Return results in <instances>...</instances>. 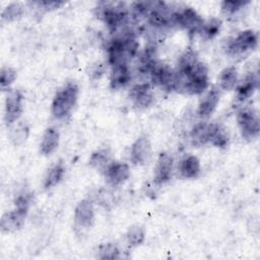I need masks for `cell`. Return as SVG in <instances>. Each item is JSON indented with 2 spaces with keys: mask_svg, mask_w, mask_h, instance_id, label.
<instances>
[{
  "mask_svg": "<svg viewBox=\"0 0 260 260\" xmlns=\"http://www.w3.org/2000/svg\"><path fill=\"white\" fill-rule=\"evenodd\" d=\"M139 44L132 34L114 38L107 47L109 63L114 66L127 63L138 54Z\"/></svg>",
  "mask_w": 260,
  "mask_h": 260,
  "instance_id": "6da1fadb",
  "label": "cell"
},
{
  "mask_svg": "<svg viewBox=\"0 0 260 260\" xmlns=\"http://www.w3.org/2000/svg\"><path fill=\"white\" fill-rule=\"evenodd\" d=\"M177 76V75H176ZM208 87V68L205 63L198 61L193 69L182 78H177L176 90L187 94H201Z\"/></svg>",
  "mask_w": 260,
  "mask_h": 260,
  "instance_id": "7a4b0ae2",
  "label": "cell"
},
{
  "mask_svg": "<svg viewBox=\"0 0 260 260\" xmlns=\"http://www.w3.org/2000/svg\"><path fill=\"white\" fill-rule=\"evenodd\" d=\"M79 93L78 84L75 81L66 82L58 89L53 98L51 113L56 119H63L73 110Z\"/></svg>",
  "mask_w": 260,
  "mask_h": 260,
  "instance_id": "3957f363",
  "label": "cell"
},
{
  "mask_svg": "<svg viewBox=\"0 0 260 260\" xmlns=\"http://www.w3.org/2000/svg\"><path fill=\"white\" fill-rule=\"evenodd\" d=\"M96 9L98 17L104 21L112 34L127 23L129 12L123 2H102Z\"/></svg>",
  "mask_w": 260,
  "mask_h": 260,
  "instance_id": "277c9868",
  "label": "cell"
},
{
  "mask_svg": "<svg viewBox=\"0 0 260 260\" xmlns=\"http://www.w3.org/2000/svg\"><path fill=\"white\" fill-rule=\"evenodd\" d=\"M258 46V34L253 29L240 31L236 37L228 40L225 45L226 53L232 57L247 55Z\"/></svg>",
  "mask_w": 260,
  "mask_h": 260,
  "instance_id": "5b68a950",
  "label": "cell"
},
{
  "mask_svg": "<svg viewBox=\"0 0 260 260\" xmlns=\"http://www.w3.org/2000/svg\"><path fill=\"white\" fill-rule=\"evenodd\" d=\"M237 122L242 137L254 141L260 134V120L257 112L250 107H244L237 113Z\"/></svg>",
  "mask_w": 260,
  "mask_h": 260,
  "instance_id": "8992f818",
  "label": "cell"
},
{
  "mask_svg": "<svg viewBox=\"0 0 260 260\" xmlns=\"http://www.w3.org/2000/svg\"><path fill=\"white\" fill-rule=\"evenodd\" d=\"M148 75L153 85L159 86L168 91L176 90V87H177L176 72L168 64L155 61Z\"/></svg>",
  "mask_w": 260,
  "mask_h": 260,
  "instance_id": "52a82bcc",
  "label": "cell"
},
{
  "mask_svg": "<svg viewBox=\"0 0 260 260\" xmlns=\"http://www.w3.org/2000/svg\"><path fill=\"white\" fill-rule=\"evenodd\" d=\"M204 21L201 15L192 7H183L175 10L173 13L174 25L187 29L191 35L200 32Z\"/></svg>",
  "mask_w": 260,
  "mask_h": 260,
  "instance_id": "ba28073f",
  "label": "cell"
},
{
  "mask_svg": "<svg viewBox=\"0 0 260 260\" xmlns=\"http://www.w3.org/2000/svg\"><path fill=\"white\" fill-rule=\"evenodd\" d=\"M24 96L19 89H10L7 92L4 103V122L10 127L16 123L23 112Z\"/></svg>",
  "mask_w": 260,
  "mask_h": 260,
  "instance_id": "9c48e42d",
  "label": "cell"
},
{
  "mask_svg": "<svg viewBox=\"0 0 260 260\" xmlns=\"http://www.w3.org/2000/svg\"><path fill=\"white\" fill-rule=\"evenodd\" d=\"M152 157V145L147 136L138 137L132 144L130 160L135 166L148 165Z\"/></svg>",
  "mask_w": 260,
  "mask_h": 260,
  "instance_id": "30bf717a",
  "label": "cell"
},
{
  "mask_svg": "<svg viewBox=\"0 0 260 260\" xmlns=\"http://www.w3.org/2000/svg\"><path fill=\"white\" fill-rule=\"evenodd\" d=\"M27 213H28L27 208L14 206L12 210L2 215L1 221H0L1 232L8 234V233H14L21 230L24 224Z\"/></svg>",
  "mask_w": 260,
  "mask_h": 260,
  "instance_id": "8fae6325",
  "label": "cell"
},
{
  "mask_svg": "<svg viewBox=\"0 0 260 260\" xmlns=\"http://www.w3.org/2000/svg\"><path fill=\"white\" fill-rule=\"evenodd\" d=\"M129 99L140 110L147 109L154 103V94L149 83L141 82L133 85L129 90Z\"/></svg>",
  "mask_w": 260,
  "mask_h": 260,
  "instance_id": "7c38bea8",
  "label": "cell"
},
{
  "mask_svg": "<svg viewBox=\"0 0 260 260\" xmlns=\"http://www.w3.org/2000/svg\"><path fill=\"white\" fill-rule=\"evenodd\" d=\"M94 221V207L89 199L79 201L74 209V222L80 230H88Z\"/></svg>",
  "mask_w": 260,
  "mask_h": 260,
  "instance_id": "4fadbf2b",
  "label": "cell"
},
{
  "mask_svg": "<svg viewBox=\"0 0 260 260\" xmlns=\"http://www.w3.org/2000/svg\"><path fill=\"white\" fill-rule=\"evenodd\" d=\"M219 101H220L219 87L213 85L206 91V93L199 101L198 108H197L198 117L201 119L209 118L216 110Z\"/></svg>",
  "mask_w": 260,
  "mask_h": 260,
  "instance_id": "5bb4252c",
  "label": "cell"
},
{
  "mask_svg": "<svg viewBox=\"0 0 260 260\" xmlns=\"http://www.w3.org/2000/svg\"><path fill=\"white\" fill-rule=\"evenodd\" d=\"M107 182L113 186L122 185L130 177V168L126 162L113 160L104 171Z\"/></svg>",
  "mask_w": 260,
  "mask_h": 260,
  "instance_id": "9a60e30c",
  "label": "cell"
},
{
  "mask_svg": "<svg viewBox=\"0 0 260 260\" xmlns=\"http://www.w3.org/2000/svg\"><path fill=\"white\" fill-rule=\"evenodd\" d=\"M173 164V157L169 153H159L153 172V181L156 185H162L171 180Z\"/></svg>",
  "mask_w": 260,
  "mask_h": 260,
  "instance_id": "2e32d148",
  "label": "cell"
},
{
  "mask_svg": "<svg viewBox=\"0 0 260 260\" xmlns=\"http://www.w3.org/2000/svg\"><path fill=\"white\" fill-rule=\"evenodd\" d=\"M259 85L258 75L255 72L248 73L236 86V100L238 103H244L250 99Z\"/></svg>",
  "mask_w": 260,
  "mask_h": 260,
  "instance_id": "e0dca14e",
  "label": "cell"
},
{
  "mask_svg": "<svg viewBox=\"0 0 260 260\" xmlns=\"http://www.w3.org/2000/svg\"><path fill=\"white\" fill-rule=\"evenodd\" d=\"M131 80V70L127 63L112 66L110 74V87L118 90L125 87Z\"/></svg>",
  "mask_w": 260,
  "mask_h": 260,
  "instance_id": "ac0fdd59",
  "label": "cell"
},
{
  "mask_svg": "<svg viewBox=\"0 0 260 260\" xmlns=\"http://www.w3.org/2000/svg\"><path fill=\"white\" fill-rule=\"evenodd\" d=\"M197 53L192 48H187L180 56L177 69L175 70L177 78L185 77L198 62Z\"/></svg>",
  "mask_w": 260,
  "mask_h": 260,
  "instance_id": "d6986e66",
  "label": "cell"
},
{
  "mask_svg": "<svg viewBox=\"0 0 260 260\" xmlns=\"http://www.w3.org/2000/svg\"><path fill=\"white\" fill-rule=\"evenodd\" d=\"M60 140V133L55 127H49L45 130L41 143H40V152L43 155L52 154L58 147Z\"/></svg>",
  "mask_w": 260,
  "mask_h": 260,
  "instance_id": "ffe728a7",
  "label": "cell"
},
{
  "mask_svg": "<svg viewBox=\"0 0 260 260\" xmlns=\"http://www.w3.org/2000/svg\"><path fill=\"white\" fill-rule=\"evenodd\" d=\"M208 143L218 148H225L229 144V135L225 129L217 123H209Z\"/></svg>",
  "mask_w": 260,
  "mask_h": 260,
  "instance_id": "44dd1931",
  "label": "cell"
},
{
  "mask_svg": "<svg viewBox=\"0 0 260 260\" xmlns=\"http://www.w3.org/2000/svg\"><path fill=\"white\" fill-rule=\"evenodd\" d=\"M180 174L185 179H195L199 176L201 171L200 161L195 155H187L185 156L179 167Z\"/></svg>",
  "mask_w": 260,
  "mask_h": 260,
  "instance_id": "7402d4cb",
  "label": "cell"
},
{
  "mask_svg": "<svg viewBox=\"0 0 260 260\" xmlns=\"http://www.w3.org/2000/svg\"><path fill=\"white\" fill-rule=\"evenodd\" d=\"M65 175V166L62 161H58L55 165H53L49 171L47 172L43 186L46 190H50L54 187H56L64 178Z\"/></svg>",
  "mask_w": 260,
  "mask_h": 260,
  "instance_id": "603a6c76",
  "label": "cell"
},
{
  "mask_svg": "<svg viewBox=\"0 0 260 260\" xmlns=\"http://www.w3.org/2000/svg\"><path fill=\"white\" fill-rule=\"evenodd\" d=\"M112 161V152L107 148H102L91 153L88 162L91 168L95 169L101 173H104V171Z\"/></svg>",
  "mask_w": 260,
  "mask_h": 260,
  "instance_id": "cb8c5ba5",
  "label": "cell"
},
{
  "mask_svg": "<svg viewBox=\"0 0 260 260\" xmlns=\"http://www.w3.org/2000/svg\"><path fill=\"white\" fill-rule=\"evenodd\" d=\"M238 82H239L238 71L235 66H229V67H225L223 70H221L218 76V83L221 89L228 90V91L233 90L236 88Z\"/></svg>",
  "mask_w": 260,
  "mask_h": 260,
  "instance_id": "d4e9b609",
  "label": "cell"
},
{
  "mask_svg": "<svg viewBox=\"0 0 260 260\" xmlns=\"http://www.w3.org/2000/svg\"><path fill=\"white\" fill-rule=\"evenodd\" d=\"M10 127H11L10 132H9L10 141L15 146L22 145L27 140V137L29 134L28 125L23 121H21V122L17 121Z\"/></svg>",
  "mask_w": 260,
  "mask_h": 260,
  "instance_id": "484cf974",
  "label": "cell"
},
{
  "mask_svg": "<svg viewBox=\"0 0 260 260\" xmlns=\"http://www.w3.org/2000/svg\"><path fill=\"white\" fill-rule=\"evenodd\" d=\"M208 124L207 122H199L193 126L190 132L193 145L202 146L208 143Z\"/></svg>",
  "mask_w": 260,
  "mask_h": 260,
  "instance_id": "4316f807",
  "label": "cell"
},
{
  "mask_svg": "<svg viewBox=\"0 0 260 260\" xmlns=\"http://www.w3.org/2000/svg\"><path fill=\"white\" fill-rule=\"evenodd\" d=\"M125 238H126L127 244L131 248H136V247L141 246L145 240L144 228L139 224L131 225L128 229V231L125 235Z\"/></svg>",
  "mask_w": 260,
  "mask_h": 260,
  "instance_id": "83f0119b",
  "label": "cell"
},
{
  "mask_svg": "<svg viewBox=\"0 0 260 260\" xmlns=\"http://www.w3.org/2000/svg\"><path fill=\"white\" fill-rule=\"evenodd\" d=\"M24 8L20 3L13 2L7 5L1 14V19L3 22H12L18 20L23 15Z\"/></svg>",
  "mask_w": 260,
  "mask_h": 260,
  "instance_id": "f1b7e54d",
  "label": "cell"
},
{
  "mask_svg": "<svg viewBox=\"0 0 260 260\" xmlns=\"http://www.w3.org/2000/svg\"><path fill=\"white\" fill-rule=\"evenodd\" d=\"M96 257L99 259H119L121 251L115 243H104L98 248Z\"/></svg>",
  "mask_w": 260,
  "mask_h": 260,
  "instance_id": "f546056e",
  "label": "cell"
},
{
  "mask_svg": "<svg viewBox=\"0 0 260 260\" xmlns=\"http://www.w3.org/2000/svg\"><path fill=\"white\" fill-rule=\"evenodd\" d=\"M17 77V72L14 68L4 66L0 70V87L4 90H10L11 84L15 81Z\"/></svg>",
  "mask_w": 260,
  "mask_h": 260,
  "instance_id": "4dcf8cb0",
  "label": "cell"
},
{
  "mask_svg": "<svg viewBox=\"0 0 260 260\" xmlns=\"http://www.w3.org/2000/svg\"><path fill=\"white\" fill-rule=\"evenodd\" d=\"M220 28H221V20L219 18L212 17V18H209L207 21H204V24L200 32H202V35L206 39L210 40L219 34Z\"/></svg>",
  "mask_w": 260,
  "mask_h": 260,
  "instance_id": "1f68e13d",
  "label": "cell"
},
{
  "mask_svg": "<svg viewBox=\"0 0 260 260\" xmlns=\"http://www.w3.org/2000/svg\"><path fill=\"white\" fill-rule=\"evenodd\" d=\"M249 3L250 1L225 0V1H222L220 4L221 12L226 16H232V15H235L237 12H239L242 8H244Z\"/></svg>",
  "mask_w": 260,
  "mask_h": 260,
  "instance_id": "d6a6232c",
  "label": "cell"
},
{
  "mask_svg": "<svg viewBox=\"0 0 260 260\" xmlns=\"http://www.w3.org/2000/svg\"><path fill=\"white\" fill-rule=\"evenodd\" d=\"M155 1H139L132 4V12L135 18L147 17L153 9Z\"/></svg>",
  "mask_w": 260,
  "mask_h": 260,
  "instance_id": "836d02e7",
  "label": "cell"
},
{
  "mask_svg": "<svg viewBox=\"0 0 260 260\" xmlns=\"http://www.w3.org/2000/svg\"><path fill=\"white\" fill-rule=\"evenodd\" d=\"M34 199V194L30 192H22L18 194L14 200V206L15 207H21V208H27L29 209Z\"/></svg>",
  "mask_w": 260,
  "mask_h": 260,
  "instance_id": "e575fe53",
  "label": "cell"
},
{
  "mask_svg": "<svg viewBox=\"0 0 260 260\" xmlns=\"http://www.w3.org/2000/svg\"><path fill=\"white\" fill-rule=\"evenodd\" d=\"M31 4L37 5V8H40L44 11H51L60 8L64 2L63 1H37L32 2Z\"/></svg>",
  "mask_w": 260,
  "mask_h": 260,
  "instance_id": "d590c367",
  "label": "cell"
}]
</instances>
